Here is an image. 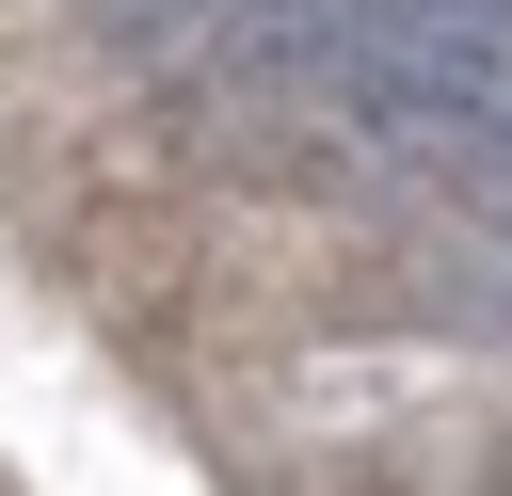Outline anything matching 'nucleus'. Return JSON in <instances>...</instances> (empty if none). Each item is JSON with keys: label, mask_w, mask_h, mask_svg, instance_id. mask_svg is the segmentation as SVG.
<instances>
[{"label": "nucleus", "mask_w": 512, "mask_h": 496, "mask_svg": "<svg viewBox=\"0 0 512 496\" xmlns=\"http://www.w3.org/2000/svg\"><path fill=\"white\" fill-rule=\"evenodd\" d=\"M480 224H512V144H496V160H480Z\"/></svg>", "instance_id": "f257e3e1"}]
</instances>
